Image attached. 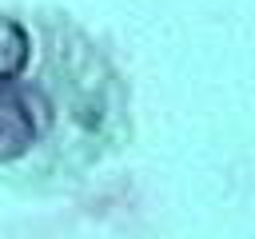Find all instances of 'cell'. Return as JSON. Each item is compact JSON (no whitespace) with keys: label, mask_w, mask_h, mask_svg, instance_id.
<instances>
[{"label":"cell","mask_w":255,"mask_h":239,"mask_svg":"<svg viewBox=\"0 0 255 239\" xmlns=\"http://www.w3.org/2000/svg\"><path fill=\"white\" fill-rule=\"evenodd\" d=\"M128 84L116 60L52 8H0V179L64 191L124 151Z\"/></svg>","instance_id":"6da1fadb"}]
</instances>
